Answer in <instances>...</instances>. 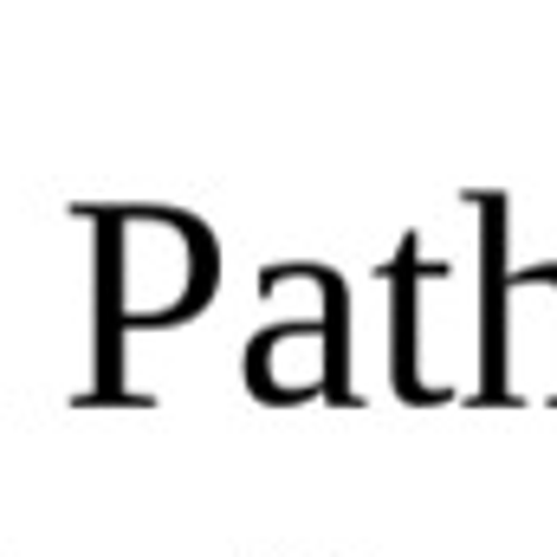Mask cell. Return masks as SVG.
Listing matches in <instances>:
<instances>
[{
  "label": "cell",
  "instance_id": "obj_1",
  "mask_svg": "<svg viewBox=\"0 0 557 557\" xmlns=\"http://www.w3.org/2000/svg\"><path fill=\"white\" fill-rule=\"evenodd\" d=\"M480 357L499 403H557V260L519 267L493 285Z\"/></svg>",
  "mask_w": 557,
  "mask_h": 557
},
{
  "label": "cell",
  "instance_id": "obj_2",
  "mask_svg": "<svg viewBox=\"0 0 557 557\" xmlns=\"http://www.w3.org/2000/svg\"><path fill=\"white\" fill-rule=\"evenodd\" d=\"M131 273L124 278V318L162 324L201 311L214 285V247L188 214H131Z\"/></svg>",
  "mask_w": 557,
  "mask_h": 557
},
{
  "label": "cell",
  "instance_id": "obj_3",
  "mask_svg": "<svg viewBox=\"0 0 557 557\" xmlns=\"http://www.w3.org/2000/svg\"><path fill=\"white\" fill-rule=\"evenodd\" d=\"M337 370V344L318 331V324H285V331H267L253 337L247 350V376L267 403H298V396H318Z\"/></svg>",
  "mask_w": 557,
  "mask_h": 557
}]
</instances>
